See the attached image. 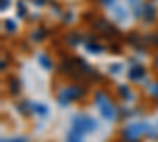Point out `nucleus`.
<instances>
[{
  "mask_svg": "<svg viewBox=\"0 0 158 142\" xmlns=\"http://www.w3.org/2000/svg\"><path fill=\"white\" fill-rule=\"evenodd\" d=\"M95 103H97V106L100 109V114L103 115V119H106V120H114L115 119V109L111 104V101L108 99V96H104V93L98 92L95 95Z\"/></svg>",
  "mask_w": 158,
  "mask_h": 142,
  "instance_id": "1",
  "label": "nucleus"
},
{
  "mask_svg": "<svg viewBox=\"0 0 158 142\" xmlns=\"http://www.w3.org/2000/svg\"><path fill=\"white\" fill-rule=\"evenodd\" d=\"M71 126H76L79 131H82V133L85 134V133L95 131L97 123L94 122V119L85 117V115H76V117L73 119V125H71Z\"/></svg>",
  "mask_w": 158,
  "mask_h": 142,
  "instance_id": "2",
  "label": "nucleus"
},
{
  "mask_svg": "<svg viewBox=\"0 0 158 142\" xmlns=\"http://www.w3.org/2000/svg\"><path fill=\"white\" fill-rule=\"evenodd\" d=\"M81 96H82V88H79V87L73 85V87L65 88L63 92L59 95V98H57V99L62 103V104H67V103H70V101L79 99Z\"/></svg>",
  "mask_w": 158,
  "mask_h": 142,
  "instance_id": "3",
  "label": "nucleus"
},
{
  "mask_svg": "<svg viewBox=\"0 0 158 142\" xmlns=\"http://www.w3.org/2000/svg\"><path fill=\"white\" fill-rule=\"evenodd\" d=\"M147 125L146 123H133V125H128L125 130H123V136L130 140H135L138 139L141 134L144 133H147Z\"/></svg>",
  "mask_w": 158,
  "mask_h": 142,
  "instance_id": "4",
  "label": "nucleus"
},
{
  "mask_svg": "<svg viewBox=\"0 0 158 142\" xmlns=\"http://www.w3.org/2000/svg\"><path fill=\"white\" fill-rule=\"evenodd\" d=\"M82 136H84L82 131H79L76 126H71V130L68 131L67 136V142H82Z\"/></svg>",
  "mask_w": 158,
  "mask_h": 142,
  "instance_id": "5",
  "label": "nucleus"
},
{
  "mask_svg": "<svg viewBox=\"0 0 158 142\" xmlns=\"http://www.w3.org/2000/svg\"><path fill=\"white\" fill-rule=\"evenodd\" d=\"M144 74H146V68L144 67H133L130 70V73H128V76H130V79H133V81H139V79H142L144 77Z\"/></svg>",
  "mask_w": 158,
  "mask_h": 142,
  "instance_id": "6",
  "label": "nucleus"
},
{
  "mask_svg": "<svg viewBox=\"0 0 158 142\" xmlns=\"http://www.w3.org/2000/svg\"><path fill=\"white\" fill-rule=\"evenodd\" d=\"M8 90H10L11 95H18L19 90H21L19 79H16V77H10V81H8Z\"/></svg>",
  "mask_w": 158,
  "mask_h": 142,
  "instance_id": "7",
  "label": "nucleus"
},
{
  "mask_svg": "<svg viewBox=\"0 0 158 142\" xmlns=\"http://www.w3.org/2000/svg\"><path fill=\"white\" fill-rule=\"evenodd\" d=\"M142 11H144V19H147L149 22L153 21V18H155V8H153L150 3L144 5V6H142Z\"/></svg>",
  "mask_w": 158,
  "mask_h": 142,
  "instance_id": "8",
  "label": "nucleus"
},
{
  "mask_svg": "<svg viewBox=\"0 0 158 142\" xmlns=\"http://www.w3.org/2000/svg\"><path fill=\"white\" fill-rule=\"evenodd\" d=\"M38 115H46L48 114V108L44 106V104H40V103H35V104H32L30 106Z\"/></svg>",
  "mask_w": 158,
  "mask_h": 142,
  "instance_id": "9",
  "label": "nucleus"
},
{
  "mask_svg": "<svg viewBox=\"0 0 158 142\" xmlns=\"http://www.w3.org/2000/svg\"><path fill=\"white\" fill-rule=\"evenodd\" d=\"M85 47L90 51V52H101V51H103V47H101V46L94 44V43H87V44H85Z\"/></svg>",
  "mask_w": 158,
  "mask_h": 142,
  "instance_id": "10",
  "label": "nucleus"
},
{
  "mask_svg": "<svg viewBox=\"0 0 158 142\" xmlns=\"http://www.w3.org/2000/svg\"><path fill=\"white\" fill-rule=\"evenodd\" d=\"M40 63H41V65H43L44 68H48V70L51 68V60H49L44 54H43V55H40Z\"/></svg>",
  "mask_w": 158,
  "mask_h": 142,
  "instance_id": "11",
  "label": "nucleus"
},
{
  "mask_svg": "<svg viewBox=\"0 0 158 142\" xmlns=\"http://www.w3.org/2000/svg\"><path fill=\"white\" fill-rule=\"evenodd\" d=\"M5 29H6L8 32H15V30H16V24L13 22V21H10V19H6V21H5Z\"/></svg>",
  "mask_w": 158,
  "mask_h": 142,
  "instance_id": "12",
  "label": "nucleus"
},
{
  "mask_svg": "<svg viewBox=\"0 0 158 142\" xmlns=\"http://www.w3.org/2000/svg\"><path fill=\"white\" fill-rule=\"evenodd\" d=\"M68 41H71V44H77L79 41H81V38H79L77 35H71V36H68Z\"/></svg>",
  "mask_w": 158,
  "mask_h": 142,
  "instance_id": "13",
  "label": "nucleus"
},
{
  "mask_svg": "<svg viewBox=\"0 0 158 142\" xmlns=\"http://www.w3.org/2000/svg\"><path fill=\"white\" fill-rule=\"evenodd\" d=\"M18 13H21V16L25 14V6H24V3H18Z\"/></svg>",
  "mask_w": 158,
  "mask_h": 142,
  "instance_id": "14",
  "label": "nucleus"
},
{
  "mask_svg": "<svg viewBox=\"0 0 158 142\" xmlns=\"http://www.w3.org/2000/svg\"><path fill=\"white\" fill-rule=\"evenodd\" d=\"M120 90L123 92V93H122V95H123V98H130V95H128V88H127L125 85H122V87H120Z\"/></svg>",
  "mask_w": 158,
  "mask_h": 142,
  "instance_id": "15",
  "label": "nucleus"
},
{
  "mask_svg": "<svg viewBox=\"0 0 158 142\" xmlns=\"http://www.w3.org/2000/svg\"><path fill=\"white\" fill-rule=\"evenodd\" d=\"M120 68H122L120 65H112V67H111V71H112V73H118V71H120Z\"/></svg>",
  "mask_w": 158,
  "mask_h": 142,
  "instance_id": "16",
  "label": "nucleus"
},
{
  "mask_svg": "<svg viewBox=\"0 0 158 142\" xmlns=\"http://www.w3.org/2000/svg\"><path fill=\"white\" fill-rule=\"evenodd\" d=\"M8 3H10V0H2V6H0V8H2V11L5 8H8Z\"/></svg>",
  "mask_w": 158,
  "mask_h": 142,
  "instance_id": "17",
  "label": "nucleus"
},
{
  "mask_svg": "<svg viewBox=\"0 0 158 142\" xmlns=\"http://www.w3.org/2000/svg\"><path fill=\"white\" fill-rule=\"evenodd\" d=\"M2 142H25V139H10V140H2Z\"/></svg>",
  "mask_w": 158,
  "mask_h": 142,
  "instance_id": "18",
  "label": "nucleus"
},
{
  "mask_svg": "<svg viewBox=\"0 0 158 142\" xmlns=\"http://www.w3.org/2000/svg\"><path fill=\"white\" fill-rule=\"evenodd\" d=\"M153 95H158V84L153 87Z\"/></svg>",
  "mask_w": 158,
  "mask_h": 142,
  "instance_id": "19",
  "label": "nucleus"
},
{
  "mask_svg": "<svg viewBox=\"0 0 158 142\" xmlns=\"http://www.w3.org/2000/svg\"><path fill=\"white\" fill-rule=\"evenodd\" d=\"M103 2H104V3H106V5H111V3L114 2V0H103Z\"/></svg>",
  "mask_w": 158,
  "mask_h": 142,
  "instance_id": "20",
  "label": "nucleus"
},
{
  "mask_svg": "<svg viewBox=\"0 0 158 142\" xmlns=\"http://www.w3.org/2000/svg\"><path fill=\"white\" fill-rule=\"evenodd\" d=\"M155 65H156V67H158V57H156V59H155Z\"/></svg>",
  "mask_w": 158,
  "mask_h": 142,
  "instance_id": "21",
  "label": "nucleus"
},
{
  "mask_svg": "<svg viewBox=\"0 0 158 142\" xmlns=\"http://www.w3.org/2000/svg\"><path fill=\"white\" fill-rule=\"evenodd\" d=\"M156 44H158V36H156Z\"/></svg>",
  "mask_w": 158,
  "mask_h": 142,
  "instance_id": "22",
  "label": "nucleus"
}]
</instances>
